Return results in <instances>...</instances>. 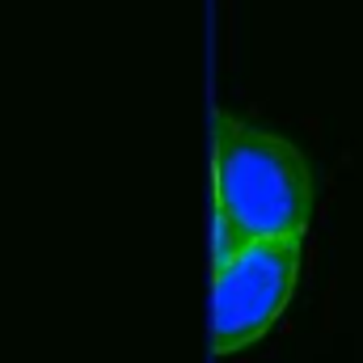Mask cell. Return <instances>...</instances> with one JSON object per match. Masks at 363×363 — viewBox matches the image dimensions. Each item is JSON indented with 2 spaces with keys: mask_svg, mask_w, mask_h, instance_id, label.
Instances as JSON below:
<instances>
[{
  "mask_svg": "<svg viewBox=\"0 0 363 363\" xmlns=\"http://www.w3.org/2000/svg\"><path fill=\"white\" fill-rule=\"evenodd\" d=\"M216 254L262 237H304L313 220V174L296 144L233 118L216 123Z\"/></svg>",
  "mask_w": 363,
  "mask_h": 363,
  "instance_id": "cell-1",
  "label": "cell"
},
{
  "mask_svg": "<svg viewBox=\"0 0 363 363\" xmlns=\"http://www.w3.org/2000/svg\"><path fill=\"white\" fill-rule=\"evenodd\" d=\"M304 262V237H262L216 254L211 283V347L237 355L267 338L296 296Z\"/></svg>",
  "mask_w": 363,
  "mask_h": 363,
  "instance_id": "cell-2",
  "label": "cell"
}]
</instances>
